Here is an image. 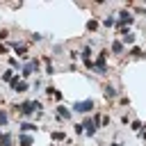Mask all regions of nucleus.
<instances>
[{"instance_id": "1", "label": "nucleus", "mask_w": 146, "mask_h": 146, "mask_svg": "<svg viewBox=\"0 0 146 146\" xmlns=\"http://www.w3.org/2000/svg\"><path fill=\"white\" fill-rule=\"evenodd\" d=\"M105 59H107V50H100L98 57H96V62H94V71H96L98 75H107V64H105Z\"/></svg>"}, {"instance_id": "2", "label": "nucleus", "mask_w": 146, "mask_h": 146, "mask_svg": "<svg viewBox=\"0 0 146 146\" xmlns=\"http://www.w3.org/2000/svg\"><path fill=\"white\" fill-rule=\"evenodd\" d=\"M71 110L78 112V114H89V112L94 110V100H91V98H87V100H75Z\"/></svg>"}, {"instance_id": "3", "label": "nucleus", "mask_w": 146, "mask_h": 146, "mask_svg": "<svg viewBox=\"0 0 146 146\" xmlns=\"http://www.w3.org/2000/svg\"><path fill=\"white\" fill-rule=\"evenodd\" d=\"M11 110L21 112V116H32V114L36 112V107H34V100H25V103H21V105H14Z\"/></svg>"}, {"instance_id": "4", "label": "nucleus", "mask_w": 146, "mask_h": 146, "mask_svg": "<svg viewBox=\"0 0 146 146\" xmlns=\"http://www.w3.org/2000/svg\"><path fill=\"white\" fill-rule=\"evenodd\" d=\"M132 23H135V16H132V14L128 11V9H123V11H119V18H116V25H119L121 30H125V25L130 27Z\"/></svg>"}, {"instance_id": "5", "label": "nucleus", "mask_w": 146, "mask_h": 146, "mask_svg": "<svg viewBox=\"0 0 146 146\" xmlns=\"http://www.w3.org/2000/svg\"><path fill=\"white\" fill-rule=\"evenodd\" d=\"M123 46H132L135 41H137V34L135 32H130V30H121V39H119Z\"/></svg>"}, {"instance_id": "6", "label": "nucleus", "mask_w": 146, "mask_h": 146, "mask_svg": "<svg viewBox=\"0 0 146 146\" xmlns=\"http://www.w3.org/2000/svg\"><path fill=\"white\" fill-rule=\"evenodd\" d=\"M82 125H84V135H87V137H94V135L98 132V125H96L91 119H84V123H82Z\"/></svg>"}, {"instance_id": "7", "label": "nucleus", "mask_w": 146, "mask_h": 146, "mask_svg": "<svg viewBox=\"0 0 146 146\" xmlns=\"http://www.w3.org/2000/svg\"><path fill=\"white\" fill-rule=\"evenodd\" d=\"M103 96H105L107 100H114V98L119 96V91H116V87H112V84H105V87H103Z\"/></svg>"}, {"instance_id": "8", "label": "nucleus", "mask_w": 146, "mask_h": 146, "mask_svg": "<svg viewBox=\"0 0 146 146\" xmlns=\"http://www.w3.org/2000/svg\"><path fill=\"white\" fill-rule=\"evenodd\" d=\"M55 112H57V116H59V119H66V121L73 116V112H71L66 105H57V107H55Z\"/></svg>"}, {"instance_id": "9", "label": "nucleus", "mask_w": 146, "mask_h": 146, "mask_svg": "<svg viewBox=\"0 0 146 146\" xmlns=\"http://www.w3.org/2000/svg\"><path fill=\"white\" fill-rule=\"evenodd\" d=\"M18 128H21V132L25 135V132H34V130H39L36 128V123H30V121H21L18 123Z\"/></svg>"}, {"instance_id": "10", "label": "nucleus", "mask_w": 146, "mask_h": 146, "mask_svg": "<svg viewBox=\"0 0 146 146\" xmlns=\"http://www.w3.org/2000/svg\"><path fill=\"white\" fill-rule=\"evenodd\" d=\"M43 64H46V75H55V66H52L50 55H43Z\"/></svg>"}, {"instance_id": "11", "label": "nucleus", "mask_w": 146, "mask_h": 146, "mask_svg": "<svg viewBox=\"0 0 146 146\" xmlns=\"http://www.w3.org/2000/svg\"><path fill=\"white\" fill-rule=\"evenodd\" d=\"M128 55H130V57H135V59H139V57H146V52H144L139 46H132V48L128 50Z\"/></svg>"}, {"instance_id": "12", "label": "nucleus", "mask_w": 146, "mask_h": 146, "mask_svg": "<svg viewBox=\"0 0 146 146\" xmlns=\"http://www.w3.org/2000/svg\"><path fill=\"white\" fill-rule=\"evenodd\" d=\"M32 141H34L32 135H23V132L18 135V146H32Z\"/></svg>"}, {"instance_id": "13", "label": "nucleus", "mask_w": 146, "mask_h": 146, "mask_svg": "<svg viewBox=\"0 0 146 146\" xmlns=\"http://www.w3.org/2000/svg\"><path fill=\"white\" fill-rule=\"evenodd\" d=\"M112 52H114V55H123V52H125V46H123L121 41H112Z\"/></svg>"}, {"instance_id": "14", "label": "nucleus", "mask_w": 146, "mask_h": 146, "mask_svg": "<svg viewBox=\"0 0 146 146\" xmlns=\"http://www.w3.org/2000/svg\"><path fill=\"white\" fill-rule=\"evenodd\" d=\"M14 50H16L21 57H27V55H25V52H27V46H25V43H14Z\"/></svg>"}, {"instance_id": "15", "label": "nucleus", "mask_w": 146, "mask_h": 146, "mask_svg": "<svg viewBox=\"0 0 146 146\" xmlns=\"http://www.w3.org/2000/svg\"><path fill=\"white\" fill-rule=\"evenodd\" d=\"M0 78H2V80H5V82H11V80H14V78H16V73H14V71H11V68H7V71H5V73H2V75H0Z\"/></svg>"}, {"instance_id": "16", "label": "nucleus", "mask_w": 146, "mask_h": 146, "mask_svg": "<svg viewBox=\"0 0 146 146\" xmlns=\"http://www.w3.org/2000/svg\"><path fill=\"white\" fill-rule=\"evenodd\" d=\"M50 137H52V139H55V141H62V139H64V141H66V135H64V132H62V130H52V132H50Z\"/></svg>"}, {"instance_id": "17", "label": "nucleus", "mask_w": 146, "mask_h": 146, "mask_svg": "<svg viewBox=\"0 0 146 146\" xmlns=\"http://www.w3.org/2000/svg\"><path fill=\"white\" fill-rule=\"evenodd\" d=\"M103 25H105V27H114V25H116V18H114V16H105V18H103Z\"/></svg>"}, {"instance_id": "18", "label": "nucleus", "mask_w": 146, "mask_h": 146, "mask_svg": "<svg viewBox=\"0 0 146 146\" xmlns=\"http://www.w3.org/2000/svg\"><path fill=\"white\" fill-rule=\"evenodd\" d=\"M87 30H89V32H96V30H98V21H96V18L87 21Z\"/></svg>"}, {"instance_id": "19", "label": "nucleus", "mask_w": 146, "mask_h": 146, "mask_svg": "<svg viewBox=\"0 0 146 146\" xmlns=\"http://www.w3.org/2000/svg\"><path fill=\"white\" fill-rule=\"evenodd\" d=\"M0 146H14L11 137H9V135H2V137H0Z\"/></svg>"}, {"instance_id": "20", "label": "nucleus", "mask_w": 146, "mask_h": 146, "mask_svg": "<svg viewBox=\"0 0 146 146\" xmlns=\"http://www.w3.org/2000/svg\"><path fill=\"white\" fill-rule=\"evenodd\" d=\"M21 80H23V78H18V75H16V78H14L11 82H9V87H11V91H16V87L21 84Z\"/></svg>"}, {"instance_id": "21", "label": "nucleus", "mask_w": 146, "mask_h": 146, "mask_svg": "<svg viewBox=\"0 0 146 146\" xmlns=\"http://www.w3.org/2000/svg\"><path fill=\"white\" fill-rule=\"evenodd\" d=\"M27 87H30V84H27L25 80H21V84L16 87V91H18V94H23V91H27Z\"/></svg>"}, {"instance_id": "22", "label": "nucleus", "mask_w": 146, "mask_h": 146, "mask_svg": "<svg viewBox=\"0 0 146 146\" xmlns=\"http://www.w3.org/2000/svg\"><path fill=\"white\" fill-rule=\"evenodd\" d=\"M110 121H112V119H110L107 114H103V116H100V128H107V125H110Z\"/></svg>"}, {"instance_id": "23", "label": "nucleus", "mask_w": 146, "mask_h": 146, "mask_svg": "<svg viewBox=\"0 0 146 146\" xmlns=\"http://www.w3.org/2000/svg\"><path fill=\"white\" fill-rule=\"evenodd\" d=\"M7 121H9L7 112H5V110H0V125H7Z\"/></svg>"}, {"instance_id": "24", "label": "nucleus", "mask_w": 146, "mask_h": 146, "mask_svg": "<svg viewBox=\"0 0 146 146\" xmlns=\"http://www.w3.org/2000/svg\"><path fill=\"white\" fill-rule=\"evenodd\" d=\"M130 128H132L135 132H141V121H132V123H130Z\"/></svg>"}, {"instance_id": "25", "label": "nucleus", "mask_w": 146, "mask_h": 146, "mask_svg": "<svg viewBox=\"0 0 146 146\" xmlns=\"http://www.w3.org/2000/svg\"><path fill=\"white\" fill-rule=\"evenodd\" d=\"M73 130H75V135H84V125H82V123H75Z\"/></svg>"}, {"instance_id": "26", "label": "nucleus", "mask_w": 146, "mask_h": 146, "mask_svg": "<svg viewBox=\"0 0 146 146\" xmlns=\"http://www.w3.org/2000/svg\"><path fill=\"white\" fill-rule=\"evenodd\" d=\"M9 66L16 68V66H18V59H16V57H9Z\"/></svg>"}, {"instance_id": "27", "label": "nucleus", "mask_w": 146, "mask_h": 146, "mask_svg": "<svg viewBox=\"0 0 146 146\" xmlns=\"http://www.w3.org/2000/svg\"><path fill=\"white\" fill-rule=\"evenodd\" d=\"M55 91H57L55 87H46V96H55Z\"/></svg>"}, {"instance_id": "28", "label": "nucleus", "mask_w": 146, "mask_h": 146, "mask_svg": "<svg viewBox=\"0 0 146 146\" xmlns=\"http://www.w3.org/2000/svg\"><path fill=\"white\" fill-rule=\"evenodd\" d=\"M32 41H43V36H41L39 32H34V34H32Z\"/></svg>"}, {"instance_id": "29", "label": "nucleus", "mask_w": 146, "mask_h": 146, "mask_svg": "<svg viewBox=\"0 0 146 146\" xmlns=\"http://www.w3.org/2000/svg\"><path fill=\"white\" fill-rule=\"evenodd\" d=\"M68 57H71V59H73V62H75V59H78V57H80V52H75V50H71V52H68Z\"/></svg>"}, {"instance_id": "30", "label": "nucleus", "mask_w": 146, "mask_h": 146, "mask_svg": "<svg viewBox=\"0 0 146 146\" xmlns=\"http://www.w3.org/2000/svg\"><path fill=\"white\" fill-rule=\"evenodd\" d=\"M119 103H121V105H130V100H128V96H121V98H119Z\"/></svg>"}, {"instance_id": "31", "label": "nucleus", "mask_w": 146, "mask_h": 146, "mask_svg": "<svg viewBox=\"0 0 146 146\" xmlns=\"http://www.w3.org/2000/svg\"><path fill=\"white\" fill-rule=\"evenodd\" d=\"M9 36V30H0V39H7Z\"/></svg>"}, {"instance_id": "32", "label": "nucleus", "mask_w": 146, "mask_h": 146, "mask_svg": "<svg viewBox=\"0 0 146 146\" xmlns=\"http://www.w3.org/2000/svg\"><path fill=\"white\" fill-rule=\"evenodd\" d=\"M7 50H9V48H7V46H2V43H0V55H5V52H7Z\"/></svg>"}, {"instance_id": "33", "label": "nucleus", "mask_w": 146, "mask_h": 146, "mask_svg": "<svg viewBox=\"0 0 146 146\" xmlns=\"http://www.w3.org/2000/svg\"><path fill=\"white\" fill-rule=\"evenodd\" d=\"M139 137H141V139L146 141V130H141V132H139Z\"/></svg>"}, {"instance_id": "34", "label": "nucleus", "mask_w": 146, "mask_h": 146, "mask_svg": "<svg viewBox=\"0 0 146 146\" xmlns=\"http://www.w3.org/2000/svg\"><path fill=\"white\" fill-rule=\"evenodd\" d=\"M110 146H123V144H121V141H114V144H110Z\"/></svg>"}, {"instance_id": "35", "label": "nucleus", "mask_w": 146, "mask_h": 146, "mask_svg": "<svg viewBox=\"0 0 146 146\" xmlns=\"http://www.w3.org/2000/svg\"><path fill=\"white\" fill-rule=\"evenodd\" d=\"M98 146H105V144H98Z\"/></svg>"}]
</instances>
